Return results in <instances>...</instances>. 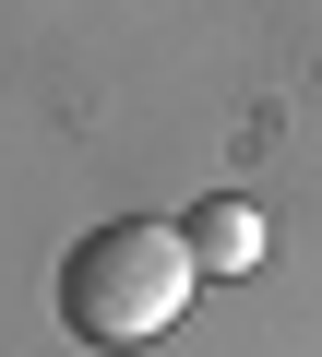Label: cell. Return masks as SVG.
I'll use <instances>...</instances> for the list:
<instances>
[{"instance_id":"obj_1","label":"cell","mask_w":322,"mask_h":357,"mask_svg":"<svg viewBox=\"0 0 322 357\" xmlns=\"http://www.w3.org/2000/svg\"><path fill=\"white\" fill-rule=\"evenodd\" d=\"M191 286H203L191 227H168V215H119V227L72 238V262H60V321H72L84 345H155V333L191 310Z\"/></svg>"},{"instance_id":"obj_2","label":"cell","mask_w":322,"mask_h":357,"mask_svg":"<svg viewBox=\"0 0 322 357\" xmlns=\"http://www.w3.org/2000/svg\"><path fill=\"white\" fill-rule=\"evenodd\" d=\"M191 262H203V274H251V262H263V215H251V203H203V215H191Z\"/></svg>"}]
</instances>
